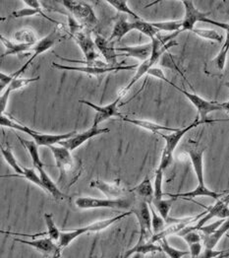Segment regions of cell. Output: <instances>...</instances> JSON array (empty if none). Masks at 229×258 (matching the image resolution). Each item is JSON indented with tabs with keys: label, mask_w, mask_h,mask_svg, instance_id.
<instances>
[{
	"label": "cell",
	"mask_w": 229,
	"mask_h": 258,
	"mask_svg": "<svg viewBox=\"0 0 229 258\" xmlns=\"http://www.w3.org/2000/svg\"><path fill=\"white\" fill-rule=\"evenodd\" d=\"M23 3L26 5V7L24 9L14 11L12 13V17H14V18H24V17H30V16H33V15H36V14H40L42 17L45 18L46 20L54 23L58 28L64 29V26L61 23L55 21L54 19H52V18H50V17H48L47 15L44 14V12L42 11V9H44V8L42 5V1L25 0V1H23Z\"/></svg>",
	"instance_id": "16"
},
{
	"label": "cell",
	"mask_w": 229,
	"mask_h": 258,
	"mask_svg": "<svg viewBox=\"0 0 229 258\" xmlns=\"http://www.w3.org/2000/svg\"><path fill=\"white\" fill-rule=\"evenodd\" d=\"M110 132L109 128H102L97 124L93 123V126L91 128L81 132V133H76L73 137L64 140L62 142H60L58 145L65 147L66 149L69 151H74L77 148H79L81 145H83L85 142H87L89 139H92L98 135L104 134V133H108Z\"/></svg>",
	"instance_id": "12"
},
{
	"label": "cell",
	"mask_w": 229,
	"mask_h": 258,
	"mask_svg": "<svg viewBox=\"0 0 229 258\" xmlns=\"http://www.w3.org/2000/svg\"><path fill=\"white\" fill-rule=\"evenodd\" d=\"M0 124H1V126L15 129L18 131H22L24 133H27L29 136H31L33 138V140L37 143L38 146H46V147L53 146L56 144L58 145L60 142L73 137L77 133V131H71V132L63 133V134L42 133L40 131H36L34 129L30 128L26 125H23L18 121L4 115V113L0 115Z\"/></svg>",
	"instance_id": "1"
},
{
	"label": "cell",
	"mask_w": 229,
	"mask_h": 258,
	"mask_svg": "<svg viewBox=\"0 0 229 258\" xmlns=\"http://www.w3.org/2000/svg\"><path fill=\"white\" fill-rule=\"evenodd\" d=\"M90 186L93 188L99 189L107 198H110V199L123 198V197H126V194L128 192L125 187L120 184L119 180H116V181L110 183V182H106L102 179H96L90 183Z\"/></svg>",
	"instance_id": "17"
},
{
	"label": "cell",
	"mask_w": 229,
	"mask_h": 258,
	"mask_svg": "<svg viewBox=\"0 0 229 258\" xmlns=\"http://www.w3.org/2000/svg\"><path fill=\"white\" fill-rule=\"evenodd\" d=\"M134 23H135L136 31H139L142 34H144L147 38L150 39V41L154 40L155 38H157V36L160 34V31L157 28H155L152 26V24L149 22L139 20V21H135Z\"/></svg>",
	"instance_id": "37"
},
{
	"label": "cell",
	"mask_w": 229,
	"mask_h": 258,
	"mask_svg": "<svg viewBox=\"0 0 229 258\" xmlns=\"http://www.w3.org/2000/svg\"><path fill=\"white\" fill-rule=\"evenodd\" d=\"M133 213L131 211L129 212H125L123 214H120V215L115 216V217H112V218H109V219H105V220H102V221H98V222H95L93 224H90L88 225V228H89V232L90 233H99V232H102L105 229L109 228L110 226H112L114 223L120 221V220H123L126 217L128 216L132 215Z\"/></svg>",
	"instance_id": "31"
},
{
	"label": "cell",
	"mask_w": 229,
	"mask_h": 258,
	"mask_svg": "<svg viewBox=\"0 0 229 258\" xmlns=\"http://www.w3.org/2000/svg\"><path fill=\"white\" fill-rule=\"evenodd\" d=\"M225 86L227 87V88H229V81L228 82H225Z\"/></svg>",
	"instance_id": "55"
},
{
	"label": "cell",
	"mask_w": 229,
	"mask_h": 258,
	"mask_svg": "<svg viewBox=\"0 0 229 258\" xmlns=\"http://www.w3.org/2000/svg\"><path fill=\"white\" fill-rule=\"evenodd\" d=\"M48 149L52 152L56 167L60 172L58 182L64 186L67 184L68 186L72 185L78 176L76 175L77 167L75 160L71 155V151L60 145L49 146Z\"/></svg>",
	"instance_id": "2"
},
{
	"label": "cell",
	"mask_w": 229,
	"mask_h": 258,
	"mask_svg": "<svg viewBox=\"0 0 229 258\" xmlns=\"http://www.w3.org/2000/svg\"><path fill=\"white\" fill-rule=\"evenodd\" d=\"M164 171L158 170L155 174V198L154 199H163L164 191H163V182H164Z\"/></svg>",
	"instance_id": "44"
},
{
	"label": "cell",
	"mask_w": 229,
	"mask_h": 258,
	"mask_svg": "<svg viewBox=\"0 0 229 258\" xmlns=\"http://www.w3.org/2000/svg\"><path fill=\"white\" fill-rule=\"evenodd\" d=\"M176 199L177 198H175V197H170L169 199H164V198L163 199H154L151 204L155 207V209L157 210V212L162 216L167 222V219L169 218V212L172 207V204Z\"/></svg>",
	"instance_id": "32"
},
{
	"label": "cell",
	"mask_w": 229,
	"mask_h": 258,
	"mask_svg": "<svg viewBox=\"0 0 229 258\" xmlns=\"http://www.w3.org/2000/svg\"><path fill=\"white\" fill-rule=\"evenodd\" d=\"M155 252H163V248L161 244L158 245L156 244V242L148 240L144 243H136L132 248L126 251L123 258L132 257L135 254L145 255L147 253H155Z\"/></svg>",
	"instance_id": "25"
},
{
	"label": "cell",
	"mask_w": 229,
	"mask_h": 258,
	"mask_svg": "<svg viewBox=\"0 0 229 258\" xmlns=\"http://www.w3.org/2000/svg\"><path fill=\"white\" fill-rule=\"evenodd\" d=\"M229 257V251H226L224 254H222V255H220V256H218V257L216 258H226Z\"/></svg>",
	"instance_id": "52"
},
{
	"label": "cell",
	"mask_w": 229,
	"mask_h": 258,
	"mask_svg": "<svg viewBox=\"0 0 229 258\" xmlns=\"http://www.w3.org/2000/svg\"><path fill=\"white\" fill-rule=\"evenodd\" d=\"M189 251L191 258H198L203 251V242L192 243L189 245Z\"/></svg>",
	"instance_id": "48"
},
{
	"label": "cell",
	"mask_w": 229,
	"mask_h": 258,
	"mask_svg": "<svg viewBox=\"0 0 229 258\" xmlns=\"http://www.w3.org/2000/svg\"><path fill=\"white\" fill-rule=\"evenodd\" d=\"M185 7V15L182 19V32L183 31H193L197 22H203L208 18L210 12H202L195 7V4L191 0L182 1Z\"/></svg>",
	"instance_id": "14"
},
{
	"label": "cell",
	"mask_w": 229,
	"mask_h": 258,
	"mask_svg": "<svg viewBox=\"0 0 229 258\" xmlns=\"http://www.w3.org/2000/svg\"><path fill=\"white\" fill-rule=\"evenodd\" d=\"M177 236L183 237V239L188 243V245L192 243H197V242H202L203 240V236L200 234V231H187V232H179Z\"/></svg>",
	"instance_id": "45"
},
{
	"label": "cell",
	"mask_w": 229,
	"mask_h": 258,
	"mask_svg": "<svg viewBox=\"0 0 229 258\" xmlns=\"http://www.w3.org/2000/svg\"><path fill=\"white\" fill-rule=\"evenodd\" d=\"M132 31H136L135 23L128 22L124 16H121L115 22L114 27L112 29V33L108 40L110 42H120L127 34H129Z\"/></svg>",
	"instance_id": "21"
},
{
	"label": "cell",
	"mask_w": 229,
	"mask_h": 258,
	"mask_svg": "<svg viewBox=\"0 0 229 258\" xmlns=\"http://www.w3.org/2000/svg\"><path fill=\"white\" fill-rule=\"evenodd\" d=\"M87 233H90L88 226L77 228L75 230H71V231H67V232H61L59 240L57 241L58 248L61 250L62 248L67 247L76 238L83 236V235L87 234Z\"/></svg>",
	"instance_id": "29"
},
{
	"label": "cell",
	"mask_w": 229,
	"mask_h": 258,
	"mask_svg": "<svg viewBox=\"0 0 229 258\" xmlns=\"http://www.w3.org/2000/svg\"><path fill=\"white\" fill-rule=\"evenodd\" d=\"M117 51L122 52L119 55H124L127 57H134L142 62H145L152 54V43H144L140 45L125 46V47H116Z\"/></svg>",
	"instance_id": "18"
},
{
	"label": "cell",
	"mask_w": 229,
	"mask_h": 258,
	"mask_svg": "<svg viewBox=\"0 0 229 258\" xmlns=\"http://www.w3.org/2000/svg\"><path fill=\"white\" fill-rule=\"evenodd\" d=\"M204 152L205 149L192 148L188 151L194 172L198 179V185L205 186V177H204Z\"/></svg>",
	"instance_id": "20"
},
{
	"label": "cell",
	"mask_w": 229,
	"mask_h": 258,
	"mask_svg": "<svg viewBox=\"0 0 229 258\" xmlns=\"http://www.w3.org/2000/svg\"><path fill=\"white\" fill-rule=\"evenodd\" d=\"M105 3L111 5L114 9H116L119 13H123V14H127L130 15L131 17H133L134 19H136L137 21L142 20V18L137 15L129 6H128V1L126 0H108L105 1Z\"/></svg>",
	"instance_id": "35"
},
{
	"label": "cell",
	"mask_w": 229,
	"mask_h": 258,
	"mask_svg": "<svg viewBox=\"0 0 229 258\" xmlns=\"http://www.w3.org/2000/svg\"><path fill=\"white\" fill-rule=\"evenodd\" d=\"M123 121L131 123L133 125H136L138 127L145 129L147 131L154 132V133H158L160 134L161 131H169V132H175L179 128H172V127H168V126H165V125H161L159 123L149 121V120H145V119H139V118H129V117H122L121 118Z\"/></svg>",
	"instance_id": "23"
},
{
	"label": "cell",
	"mask_w": 229,
	"mask_h": 258,
	"mask_svg": "<svg viewBox=\"0 0 229 258\" xmlns=\"http://www.w3.org/2000/svg\"><path fill=\"white\" fill-rule=\"evenodd\" d=\"M151 24L160 32L165 31V32H170L171 34L182 32V19L173 20V21L154 22Z\"/></svg>",
	"instance_id": "34"
},
{
	"label": "cell",
	"mask_w": 229,
	"mask_h": 258,
	"mask_svg": "<svg viewBox=\"0 0 229 258\" xmlns=\"http://www.w3.org/2000/svg\"><path fill=\"white\" fill-rule=\"evenodd\" d=\"M1 42L5 46V52L1 55V57H5L8 55H21L24 54L25 56L27 55V53L31 51L33 45H29V44H22V43H13L9 40H7L6 38H4L3 36H0Z\"/></svg>",
	"instance_id": "27"
},
{
	"label": "cell",
	"mask_w": 229,
	"mask_h": 258,
	"mask_svg": "<svg viewBox=\"0 0 229 258\" xmlns=\"http://www.w3.org/2000/svg\"><path fill=\"white\" fill-rule=\"evenodd\" d=\"M142 258H144V255H143V256H142Z\"/></svg>",
	"instance_id": "56"
},
{
	"label": "cell",
	"mask_w": 229,
	"mask_h": 258,
	"mask_svg": "<svg viewBox=\"0 0 229 258\" xmlns=\"http://www.w3.org/2000/svg\"><path fill=\"white\" fill-rule=\"evenodd\" d=\"M202 122L199 120V118L197 117L195 119V121H193L191 124H189L184 128H179L175 132H171L169 134H164V133H160V135L165 139L166 141V146L165 149L163 151L162 154V159L160 162V165L158 167V170L161 171H166L167 168L172 164L173 162V153L176 149V147L178 146L179 142L181 141V139L183 138V136L187 133L188 131H190L191 129L195 128L199 125H201Z\"/></svg>",
	"instance_id": "4"
},
{
	"label": "cell",
	"mask_w": 229,
	"mask_h": 258,
	"mask_svg": "<svg viewBox=\"0 0 229 258\" xmlns=\"http://www.w3.org/2000/svg\"><path fill=\"white\" fill-rule=\"evenodd\" d=\"M229 231V218L226 219L222 225L210 236L208 237H203V244L205 246V248L208 249H214V247L216 246V244L219 242V240L223 237V236Z\"/></svg>",
	"instance_id": "28"
},
{
	"label": "cell",
	"mask_w": 229,
	"mask_h": 258,
	"mask_svg": "<svg viewBox=\"0 0 229 258\" xmlns=\"http://www.w3.org/2000/svg\"><path fill=\"white\" fill-rule=\"evenodd\" d=\"M18 139L20 140L22 145L29 152L32 162H33V165H34V168L37 170L44 169L45 165L41 160L40 153H39V146L37 145V143L35 141H29V140L23 139L20 136H18Z\"/></svg>",
	"instance_id": "30"
},
{
	"label": "cell",
	"mask_w": 229,
	"mask_h": 258,
	"mask_svg": "<svg viewBox=\"0 0 229 258\" xmlns=\"http://www.w3.org/2000/svg\"><path fill=\"white\" fill-rule=\"evenodd\" d=\"M52 66L59 69V70H70V71H77L86 73L88 75L101 77L106 73L110 72H116L120 70H132L135 68H138V65H129V66H118V67H94V66H71V65L60 64L53 62Z\"/></svg>",
	"instance_id": "11"
},
{
	"label": "cell",
	"mask_w": 229,
	"mask_h": 258,
	"mask_svg": "<svg viewBox=\"0 0 229 258\" xmlns=\"http://www.w3.org/2000/svg\"><path fill=\"white\" fill-rule=\"evenodd\" d=\"M14 240L20 243H24L26 245L32 246L33 248L42 252V254L45 255L46 257L52 256L58 250H60L57 244H55V242L50 237H44V238L35 239V240H25L21 238H14Z\"/></svg>",
	"instance_id": "19"
},
{
	"label": "cell",
	"mask_w": 229,
	"mask_h": 258,
	"mask_svg": "<svg viewBox=\"0 0 229 258\" xmlns=\"http://www.w3.org/2000/svg\"><path fill=\"white\" fill-rule=\"evenodd\" d=\"M221 107H222V108H223V110H225V111L229 112V102H226V103H222V104H221Z\"/></svg>",
	"instance_id": "50"
},
{
	"label": "cell",
	"mask_w": 229,
	"mask_h": 258,
	"mask_svg": "<svg viewBox=\"0 0 229 258\" xmlns=\"http://www.w3.org/2000/svg\"><path fill=\"white\" fill-rule=\"evenodd\" d=\"M149 209H150V213H151L152 233H154V235H158V234L162 233L167 228L166 227L167 222L162 216L157 212V210L155 209L152 204H149Z\"/></svg>",
	"instance_id": "38"
},
{
	"label": "cell",
	"mask_w": 229,
	"mask_h": 258,
	"mask_svg": "<svg viewBox=\"0 0 229 258\" xmlns=\"http://www.w3.org/2000/svg\"><path fill=\"white\" fill-rule=\"evenodd\" d=\"M47 258H61V253H60V250H58L55 254H53L52 256H49Z\"/></svg>",
	"instance_id": "51"
},
{
	"label": "cell",
	"mask_w": 229,
	"mask_h": 258,
	"mask_svg": "<svg viewBox=\"0 0 229 258\" xmlns=\"http://www.w3.org/2000/svg\"><path fill=\"white\" fill-rule=\"evenodd\" d=\"M226 251L224 250H214V249H208V248H204L202 253L198 258H216L222 254H224Z\"/></svg>",
	"instance_id": "47"
},
{
	"label": "cell",
	"mask_w": 229,
	"mask_h": 258,
	"mask_svg": "<svg viewBox=\"0 0 229 258\" xmlns=\"http://www.w3.org/2000/svg\"><path fill=\"white\" fill-rule=\"evenodd\" d=\"M95 43L101 54L104 56L106 63L110 67L122 66L121 62L117 61V56H119V54L116 53L117 50L114 46V42H110L108 39L106 40L103 36L97 35L95 38Z\"/></svg>",
	"instance_id": "15"
},
{
	"label": "cell",
	"mask_w": 229,
	"mask_h": 258,
	"mask_svg": "<svg viewBox=\"0 0 229 258\" xmlns=\"http://www.w3.org/2000/svg\"><path fill=\"white\" fill-rule=\"evenodd\" d=\"M75 204L78 208L88 209H98V208H109V209H120L127 210L132 208L134 204V199L130 196H126L118 199L110 198H96V197H78L75 200Z\"/></svg>",
	"instance_id": "5"
},
{
	"label": "cell",
	"mask_w": 229,
	"mask_h": 258,
	"mask_svg": "<svg viewBox=\"0 0 229 258\" xmlns=\"http://www.w3.org/2000/svg\"><path fill=\"white\" fill-rule=\"evenodd\" d=\"M23 170H24V173H23L22 177L26 178V179L29 180L30 182L34 183L35 185L39 186L40 188H42V190H44L43 185H42L41 176H40V174H38V173L36 172L35 169H29V168L23 167Z\"/></svg>",
	"instance_id": "43"
},
{
	"label": "cell",
	"mask_w": 229,
	"mask_h": 258,
	"mask_svg": "<svg viewBox=\"0 0 229 258\" xmlns=\"http://www.w3.org/2000/svg\"><path fill=\"white\" fill-rule=\"evenodd\" d=\"M172 86L174 87L175 89H177L180 93H182L189 100V102H191V104L196 108L198 111V118L202 122V124H208V123H212L214 121H218V120H209L208 115L210 112H213V111L223 110V108L221 107V104L216 103V102L207 101V100L203 99L202 97L198 96L197 94L189 93L183 89L178 88L173 83H172Z\"/></svg>",
	"instance_id": "7"
},
{
	"label": "cell",
	"mask_w": 229,
	"mask_h": 258,
	"mask_svg": "<svg viewBox=\"0 0 229 258\" xmlns=\"http://www.w3.org/2000/svg\"><path fill=\"white\" fill-rule=\"evenodd\" d=\"M147 75H150V76L157 77V78H159V79H161V80L166 81V82H167L168 84L172 85V82H170V81H168V80H167V77H166V75H165V73H164V71H163L161 68L152 67V68L147 72Z\"/></svg>",
	"instance_id": "49"
},
{
	"label": "cell",
	"mask_w": 229,
	"mask_h": 258,
	"mask_svg": "<svg viewBox=\"0 0 229 258\" xmlns=\"http://www.w3.org/2000/svg\"><path fill=\"white\" fill-rule=\"evenodd\" d=\"M225 220H226V219H221V220H218V221H216V222H214V223H212V224L205 225V226H203L199 231H200V233L202 234L203 237L210 236L211 234H213V233L222 225V223H223Z\"/></svg>",
	"instance_id": "46"
},
{
	"label": "cell",
	"mask_w": 229,
	"mask_h": 258,
	"mask_svg": "<svg viewBox=\"0 0 229 258\" xmlns=\"http://www.w3.org/2000/svg\"><path fill=\"white\" fill-rule=\"evenodd\" d=\"M44 221L47 227V235L48 237H50L53 241H58L61 232L55 225L53 221V215L50 213H45L44 214Z\"/></svg>",
	"instance_id": "40"
},
{
	"label": "cell",
	"mask_w": 229,
	"mask_h": 258,
	"mask_svg": "<svg viewBox=\"0 0 229 258\" xmlns=\"http://www.w3.org/2000/svg\"><path fill=\"white\" fill-rule=\"evenodd\" d=\"M223 199V201L226 203V204H229V194H227L224 198H222Z\"/></svg>",
	"instance_id": "53"
},
{
	"label": "cell",
	"mask_w": 229,
	"mask_h": 258,
	"mask_svg": "<svg viewBox=\"0 0 229 258\" xmlns=\"http://www.w3.org/2000/svg\"><path fill=\"white\" fill-rule=\"evenodd\" d=\"M131 192L136 194L140 200L145 201L148 205L152 203V200L155 198V189L151 180L147 175L144 177V179L137 186L131 189Z\"/></svg>",
	"instance_id": "22"
},
{
	"label": "cell",
	"mask_w": 229,
	"mask_h": 258,
	"mask_svg": "<svg viewBox=\"0 0 229 258\" xmlns=\"http://www.w3.org/2000/svg\"><path fill=\"white\" fill-rule=\"evenodd\" d=\"M194 34H196L197 36H199L202 39H206L208 41H213V42H217V43H221L223 40V37L221 35H219L217 32H215L214 30H209V29H199V28H195L192 31Z\"/></svg>",
	"instance_id": "41"
},
{
	"label": "cell",
	"mask_w": 229,
	"mask_h": 258,
	"mask_svg": "<svg viewBox=\"0 0 229 258\" xmlns=\"http://www.w3.org/2000/svg\"><path fill=\"white\" fill-rule=\"evenodd\" d=\"M40 78H41L40 76L35 77V78H20V77L16 78L11 82V84L6 89V91H8L9 93H12V92L22 89L24 87L29 86L30 84H32L36 81H39Z\"/></svg>",
	"instance_id": "42"
},
{
	"label": "cell",
	"mask_w": 229,
	"mask_h": 258,
	"mask_svg": "<svg viewBox=\"0 0 229 258\" xmlns=\"http://www.w3.org/2000/svg\"><path fill=\"white\" fill-rule=\"evenodd\" d=\"M142 256H143V255H141V254H135V255H133L132 257L130 258H142Z\"/></svg>",
	"instance_id": "54"
},
{
	"label": "cell",
	"mask_w": 229,
	"mask_h": 258,
	"mask_svg": "<svg viewBox=\"0 0 229 258\" xmlns=\"http://www.w3.org/2000/svg\"><path fill=\"white\" fill-rule=\"evenodd\" d=\"M131 212L137 217L140 226V237L137 243H144L150 240L154 233L151 228V213L149 205L145 201L139 199L137 203L134 202Z\"/></svg>",
	"instance_id": "9"
},
{
	"label": "cell",
	"mask_w": 229,
	"mask_h": 258,
	"mask_svg": "<svg viewBox=\"0 0 229 258\" xmlns=\"http://www.w3.org/2000/svg\"><path fill=\"white\" fill-rule=\"evenodd\" d=\"M160 242H161V246L163 248V252H165L169 258H183L188 254H190V251L180 250V249H177V248L171 246L168 243L167 237L163 238Z\"/></svg>",
	"instance_id": "39"
},
{
	"label": "cell",
	"mask_w": 229,
	"mask_h": 258,
	"mask_svg": "<svg viewBox=\"0 0 229 258\" xmlns=\"http://www.w3.org/2000/svg\"><path fill=\"white\" fill-rule=\"evenodd\" d=\"M61 4H63L64 8L70 12L74 18L79 22L85 29L92 30L95 28L98 23L99 19L92 8V6L85 2V1H72V0H67V1H61Z\"/></svg>",
	"instance_id": "6"
},
{
	"label": "cell",
	"mask_w": 229,
	"mask_h": 258,
	"mask_svg": "<svg viewBox=\"0 0 229 258\" xmlns=\"http://www.w3.org/2000/svg\"><path fill=\"white\" fill-rule=\"evenodd\" d=\"M38 172L41 176L44 191L50 194L56 200H64L66 198V195L63 194L59 186H57V184L49 177V175L44 171V169H39Z\"/></svg>",
	"instance_id": "24"
},
{
	"label": "cell",
	"mask_w": 229,
	"mask_h": 258,
	"mask_svg": "<svg viewBox=\"0 0 229 258\" xmlns=\"http://www.w3.org/2000/svg\"><path fill=\"white\" fill-rule=\"evenodd\" d=\"M15 43L35 45L38 43L35 33L31 29H22L14 34Z\"/></svg>",
	"instance_id": "33"
},
{
	"label": "cell",
	"mask_w": 229,
	"mask_h": 258,
	"mask_svg": "<svg viewBox=\"0 0 229 258\" xmlns=\"http://www.w3.org/2000/svg\"><path fill=\"white\" fill-rule=\"evenodd\" d=\"M171 197H175V198H196V197H211L214 200H219L221 199V196L223 195L222 194H217L211 189L208 188L207 185L205 186H200L197 185V187L189 192H184V194H168Z\"/></svg>",
	"instance_id": "26"
},
{
	"label": "cell",
	"mask_w": 229,
	"mask_h": 258,
	"mask_svg": "<svg viewBox=\"0 0 229 258\" xmlns=\"http://www.w3.org/2000/svg\"><path fill=\"white\" fill-rule=\"evenodd\" d=\"M71 38L75 41V43L78 44L80 49L85 55V61L81 60H71L68 58L60 57L57 55L63 61L67 62H78V63H84L85 66H94V67H110L106 62H104L102 60H98L100 54L96 50V43L95 41H93L91 37V31L88 29H82L81 31L77 32Z\"/></svg>",
	"instance_id": "3"
},
{
	"label": "cell",
	"mask_w": 229,
	"mask_h": 258,
	"mask_svg": "<svg viewBox=\"0 0 229 258\" xmlns=\"http://www.w3.org/2000/svg\"><path fill=\"white\" fill-rule=\"evenodd\" d=\"M121 98L120 97H117L115 101H113L112 103L106 105V106H99V105H96L90 101H87V100H80L79 102L81 104H84L90 108H93L96 110V116L94 118V124H97V125H100V123L104 122L105 120H107L108 118L110 117H113V116H117V117H124L118 110V104L120 102Z\"/></svg>",
	"instance_id": "10"
},
{
	"label": "cell",
	"mask_w": 229,
	"mask_h": 258,
	"mask_svg": "<svg viewBox=\"0 0 229 258\" xmlns=\"http://www.w3.org/2000/svg\"><path fill=\"white\" fill-rule=\"evenodd\" d=\"M204 23H209L212 24L214 26H217L223 30L226 31V39L225 42L223 43V46L221 47L220 51L218 52V54L209 61L208 65H210L211 68H213L215 71L217 72H222L224 70L225 63H226V58H227V53L229 51V23H221V22H216L214 20H211L209 18H206L204 20Z\"/></svg>",
	"instance_id": "13"
},
{
	"label": "cell",
	"mask_w": 229,
	"mask_h": 258,
	"mask_svg": "<svg viewBox=\"0 0 229 258\" xmlns=\"http://www.w3.org/2000/svg\"><path fill=\"white\" fill-rule=\"evenodd\" d=\"M62 31H64V29H60V28L56 27V28H55L51 33H49L46 37H44L42 40L38 41V43H36L35 45H33V47H32V49H31V51H33V55L31 56V58L29 59V61L23 65L20 69H18V70L15 71L14 73H12L13 78H14V79L19 78L22 73H24L25 70H26L30 65L32 64V62L34 61V59H35L37 56H39V55H41L43 52L47 51V50L50 49L55 43H57V42H59V41H61L62 39H64L65 37L62 36V34H61Z\"/></svg>",
	"instance_id": "8"
},
{
	"label": "cell",
	"mask_w": 229,
	"mask_h": 258,
	"mask_svg": "<svg viewBox=\"0 0 229 258\" xmlns=\"http://www.w3.org/2000/svg\"><path fill=\"white\" fill-rule=\"evenodd\" d=\"M1 154H2V156H3V158H4V160L6 161V163L13 169V171L16 172L17 174H19L20 176H22L23 173H24L23 167H21V166L18 164V162H17V160H16V158H15L13 152L11 150V148H10L9 146L6 147V148L1 147Z\"/></svg>",
	"instance_id": "36"
}]
</instances>
